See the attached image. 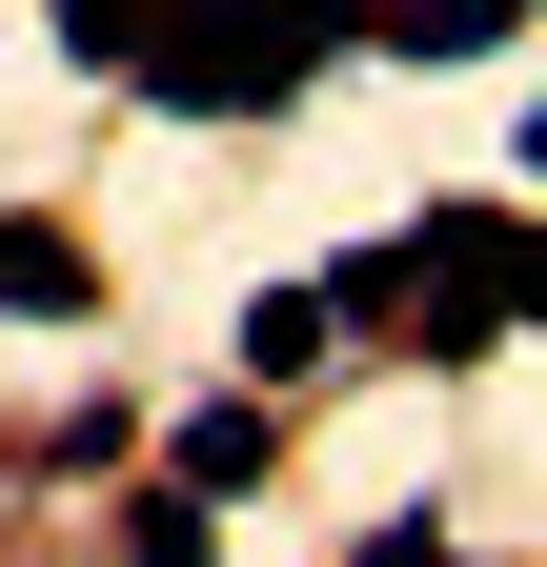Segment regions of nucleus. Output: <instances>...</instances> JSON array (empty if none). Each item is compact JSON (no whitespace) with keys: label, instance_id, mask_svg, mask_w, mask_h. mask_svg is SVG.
I'll return each instance as SVG.
<instances>
[{"label":"nucleus","instance_id":"f257e3e1","mask_svg":"<svg viewBox=\"0 0 547 567\" xmlns=\"http://www.w3.org/2000/svg\"><path fill=\"white\" fill-rule=\"evenodd\" d=\"M365 21H385V0H163L122 82H143L163 122H285L305 61H345Z\"/></svg>","mask_w":547,"mask_h":567},{"label":"nucleus","instance_id":"f03ea898","mask_svg":"<svg viewBox=\"0 0 547 567\" xmlns=\"http://www.w3.org/2000/svg\"><path fill=\"white\" fill-rule=\"evenodd\" d=\"M527 305H547L527 203H426V224L385 244V324L426 344V365H487V344H527Z\"/></svg>","mask_w":547,"mask_h":567},{"label":"nucleus","instance_id":"7ed1b4c3","mask_svg":"<svg viewBox=\"0 0 547 567\" xmlns=\"http://www.w3.org/2000/svg\"><path fill=\"white\" fill-rule=\"evenodd\" d=\"M0 324H102V244L61 203H0Z\"/></svg>","mask_w":547,"mask_h":567},{"label":"nucleus","instance_id":"20e7f679","mask_svg":"<svg viewBox=\"0 0 547 567\" xmlns=\"http://www.w3.org/2000/svg\"><path fill=\"white\" fill-rule=\"evenodd\" d=\"M324 344H345V305H324V284H264L244 305V385H305Z\"/></svg>","mask_w":547,"mask_h":567},{"label":"nucleus","instance_id":"39448f33","mask_svg":"<svg viewBox=\"0 0 547 567\" xmlns=\"http://www.w3.org/2000/svg\"><path fill=\"white\" fill-rule=\"evenodd\" d=\"M122 547H143V567H224V486H122Z\"/></svg>","mask_w":547,"mask_h":567},{"label":"nucleus","instance_id":"423d86ee","mask_svg":"<svg viewBox=\"0 0 547 567\" xmlns=\"http://www.w3.org/2000/svg\"><path fill=\"white\" fill-rule=\"evenodd\" d=\"M183 486H264V385H224V405H183V446H163Z\"/></svg>","mask_w":547,"mask_h":567}]
</instances>
